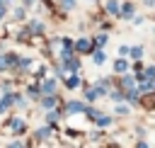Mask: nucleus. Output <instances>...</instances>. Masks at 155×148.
Masks as SVG:
<instances>
[{
	"instance_id": "f257e3e1",
	"label": "nucleus",
	"mask_w": 155,
	"mask_h": 148,
	"mask_svg": "<svg viewBox=\"0 0 155 148\" xmlns=\"http://www.w3.org/2000/svg\"><path fill=\"white\" fill-rule=\"evenodd\" d=\"M78 49H80V51H90V49H92V44H90L87 39H80V41H78Z\"/></svg>"
},
{
	"instance_id": "f03ea898",
	"label": "nucleus",
	"mask_w": 155,
	"mask_h": 148,
	"mask_svg": "<svg viewBox=\"0 0 155 148\" xmlns=\"http://www.w3.org/2000/svg\"><path fill=\"white\" fill-rule=\"evenodd\" d=\"M82 109H85V107H82L80 102H73V104L68 107V112H82Z\"/></svg>"
},
{
	"instance_id": "7ed1b4c3",
	"label": "nucleus",
	"mask_w": 155,
	"mask_h": 148,
	"mask_svg": "<svg viewBox=\"0 0 155 148\" xmlns=\"http://www.w3.org/2000/svg\"><path fill=\"white\" fill-rule=\"evenodd\" d=\"M53 87H56V82H53V80H46V82H44V90H46V92H51Z\"/></svg>"
},
{
	"instance_id": "20e7f679",
	"label": "nucleus",
	"mask_w": 155,
	"mask_h": 148,
	"mask_svg": "<svg viewBox=\"0 0 155 148\" xmlns=\"http://www.w3.org/2000/svg\"><path fill=\"white\" fill-rule=\"evenodd\" d=\"M53 104H56V97H46V99H44V107H46V109L53 107Z\"/></svg>"
},
{
	"instance_id": "39448f33",
	"label": "nucleus",
	"mask_w": 155,
	"mask_h": 148,
	"mask_svg": "<svg viewBox=\"0 0 155 148\" xmlns=\"http://www.w3.org/2000/svg\"><path fill=\"white\" fill-rule=\"evenodd\" d=\"M94 63H104V53H102V51L94 53Z\"/></svg>"
},
{
	"instance_id": "423d86ee",
	"label": "nucleus",
	"mask_w": 155,
	"mask_h": 148,
	"mask_svg": "<svg viewBox=\"0 0 155 148\" xmlns=\"http://www.w3.org/2000/svg\"><path fill=\"white\" fill-rule=\"evenodd\" d=\"M114 68H116L119 73H121V70H126V61H116V66H114Z\"/></svg>"
},
{
	"instance_id": "0eeeda50",
	"label": "nucleus",
	"mask_w": 155,
	"mask_h": 148,
	"mask_svg": "<svg viewBox=\"0 0 155 148\" xmlns=\"http://www.w3.org/2000/svg\"><path fill=\"white\" fill-rule=\"evenodd\" d=\"M12 129H15V131H22V129H24V124L17 119V121H12Z\"/></svg>"
},
{
	"instance_id": "6e6552de",
	"label": "nucleus",
	"mask_w": 155,
	"mask_h": 148,
	"mask_svg": "<svg viewBox=\"0 0 155 148\" xmlns=\"http://www.w3.org/2000/svg\"><path fill=\"white\" fill-rule=\"evenodd\" d=\"M107 7H109V12H116V10H119V7H116V2H114V0H109V2H107Z\"/></svg>"
},
{
	"instance_id": "1a4fd4ad",
	"label": "nucleus",
	"mask_w": 155,
	"mask_h": 148,
	"mask_svg": "<svg viewBox=\"0 0 155 148\" xmlns=\"http://www.w3.org/2000/svg\"><path fill=\"white\" fill-rule=\"evenodd\" d=\"M121 85H124V87H133V78H124Z\"/></svg>"
},
{
	"instance_id": "9d476101",
	"label": "nucleus",
	"mask_w": 155,
	"mask_h": 148,
	"mask_svg": "<svg viewBox=\"0 0 155 148\" xmlns=\"http://www.w3.org/2000/svg\"><path fill=\"white\" fill-rule=\"evenodd\" d=\"M75 85H78V78H75V75H73V78H68V87H75Z\"/></svg>"
},
{
	"instance_id": "9b49d317",
	"label": "nucleus",
	"mask_w": 155,
	"mask_h": 148,
	"mask_svg": "<svg viewBox=\"0 0 155 148\" xmlns=\"http://www.w3.org/2000/svg\"><path fill=\"white\" fill-rule=\"evenodd\" d=\"M97 124H99V126H107V124H109V119H107V116H99V119H97Z\"/></svg>"
},
{
	"instance_id": "f8f14e48",
	"label": "nucleus",
	"mask_w": 155,
	"mask_h": 148,
	"mask_svg": "<svg viewBox=\"0 0 155 148\" xmlns=\"http://www.w3.org/2000/svg\"><path fill=\"white\" fill-rule=\"evenodd\" d=\"M61 2H63V7H68V10L75 5V0H61Z\"/></svg>"
},
{
	"instance_id": "ddd939ff",
	"label": "nucleus",
	"mask_w": 155,
	"mask_h": 148,
	"mask_svg": "<svg viewBox=\"0 0 155 148\" xmlns=\"http://www.w3.org/2000/svg\"><path fill=\"white\" fill-rule=\"evenodd\" d=\"M107 44V36H97V46H104Z\"/></svg>"
}]
</instances>
